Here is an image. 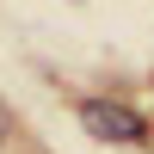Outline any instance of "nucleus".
Returning <instances> with one entry per match:
<instances>
[{
	"mask_svg": "<svg viewBox=\"0 0 154 154\" xmlns=\"http://www.w3.org/2000/svg\"><path fill=\"white\" fill-rule=\"evenodd\" d=\"M12 130H19V123H12V111H6V105H0V148H6V142H12Z\"/></svg>",
	"mask_w": 154,
	"mask_h": 154,
	"instance_id": "f03ea898",
	"label": "nucleus"
},
{
	"mask_svg": "<svg viewBox=\"0 0 154 154\" xmlns=\"http://www.w3.org/2000/svg\"><path fill=\"white\" fill-rule=\"evenodd\" d=\"M80 123H86V136L117 142V148L148 142V117H142L136 105H123V99H86V105H80Z\"/></svg>",
	"mask_w": 154,
	"mask_h": 154,
	"instance_id": "f257e3e1",
	"label": "nucleus"
}]
</instances>
